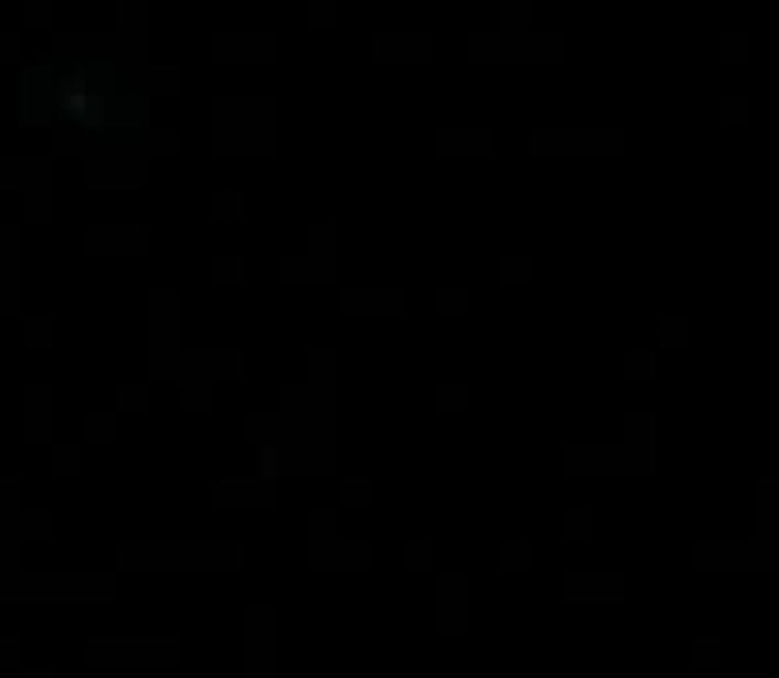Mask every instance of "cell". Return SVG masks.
Instances as JSON below:
<instances>
[{
  "label": "cell",
  "instance_id": "6da1fadb",
  "mask_svg": "<svg viewBox=\"0 0 779 678\" xmlns=\"http://www.w3.org/2000/svg\"><path fill=\"white\" fill-rule=\"evenodd\" d=\"M589 520H594V514H583V509H578V514H568V525H563V531H568V535H589V531H594Z\"/></svg>",
  "mask_w": 779,
  "mask_h": 678
},
{
  "label": "cell",
  "instance_id": "7a4b0ae2",
  "mask_svg": "<svg viewBox=\"0 0 779 678\" xmlns=\"http://www.w3.org/2000/svg\"><path fill=\"white\" fill-rule=\"evenodd\" d=\"M716 657H721V642H711V636L694 642V663H716Z\"/></svg>",
  "mask_w": 779,
  "mask_h": 678
}]
</instances>
